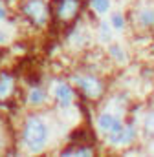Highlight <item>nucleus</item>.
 <instances>
[{"label":"nucleus","instance_id":"obj_2","mask_svg":"<svg viewBox=\"0 0 154 157\" xmlns=\"http://www.w3.org/2000/svg\"><path fill=\"white\" fill-rule=\"evenodd\" d=\"M79 0H59V4L55 6V15L59 20L68 22L72 18H75V15L79 13Z\"/></svg>","mask_w":154,"mask_h":157},{"label":"nucleus","instance_id":"obj_12","mask_svg":"<svg viewBox=\"0 0 154 157\" xmlns=\"http://www.w3.org/2000/svg\"><path fill=\"white\" fill-rule=\"evenodd\" d=\"M112 22H114L116 28H123V17H121L119 13H116L114 17H112Z\"/></svg>","mask_w":154,"mask_h":157},{"label":"nucleus","instance_id":"obj_10","mask_svg":"<svg viewBox=\"0 0 154 157\" xmlns=\"http://www.w3.org/2000/svg\"><path fill=\"white\" fill-rule=\"evenodd\" d=\"M28 101H30L31 104H40V102L44 101V93H42V90H33V91L30 93Z\"/></svg>","mask_w":154,"mask_h":157},{"label":"nucleus","instance_id":"obj_7","mask_svg":"<svg viewBox=\"0 0 154 157\" xmlns=\"http://www.w3.org/2000/svg\"><path fill=\"white\" fill-rule=\"evenodd\" d=\"M55 97H57V101H59L63 106H68V104L72 102L74 93H72V90H70L66 84H57V88H55Z\"/></svg>","mask_w":154,"mask_h":157},{"label":"nucleus","instance_id":"obj_1","mask_svg":"<svg viewBox=\"0 0 154 157\" xmlns=\"http://www.w3.org/2000/svg\"><path fill=\"white\" fill-rule=\"evenodd\" d=\"M46 139H48L46 124L38 117H30L26 121V128H24V141L28 148L31 152H40L46 144Z\"/></svg>","mask_w":154,"mask_h":157},{"label":"nucleus","instance_id":"obj_14","mask_svg":"<svg viewBox=\"0 0 154 157\" xmlns=\"http://www.w3.org/2000/svg\"><path fill=\"white\" fill-rule=\"evenodd\" d=\"M147 130H149L151 133H154V113H151V115L147 117Z\"/></svg>","mask_w":154,"mask_h":157},{"label":"nucleus","instance_id":"obj_9","mask_svg":"<svg viewBox=\"0 0 154 157\" xmlns=\"http://www.w3.org/2000/svg\"><path fill=\"white\" fill-rule=\"evenodd\" d=\"M140 22L145 26H152L154 24V9H143L140 13Z\"/></svg>","mask_w":154,"mask_h":157},{"label":"nucleus","instance_id":"obj_8","mask_svg":"<svg viewBox=\"0 0 154 157\" xmlns=\"http://www.w3.org/2000/svg\"><path fill=\"white\" fill-rule=\"evenodd\" d=\"M11 88H13V78L7 77V75L0 77V99H4L11 91Z\"/></svg>","mask_w":154,"mask_h":157},{"label":"nucleus","instance_id":"obj_4","mask_svg":"<svg viewBox=\"0 0 154 157\" xmlns=\"http://www.w3.org/2000/svg\"><path fill=\"white\" fill-rule=\"evenodd\" d=\"M24 11H26V15H28L30 18H33L35 24H44V20H46V6H44L42 2H38V0L30 2V4L24 7Z\"/></svg>","mask_w":154,"mask_h":157},{"label":"nucleus","instance_id":"obj_17","mask_svg":"<svg viewBox=\"0 0 154 157\" xmlns=\"http://www.w3.org/2000/svg\"><path fill=\"white\" fill-rule=\"evenodd\" d=\"M0 42H4V33H0Z\"/></svg>","mask_w":154,"mask_h":157},{"label":"nucleus","instance_id":"obj_5","mask_svg":"<svg viewBox=\"0 0 154 157\" xmlns=\"http://www.w3.org/2000/svg\"><path fill=\"white\" fill-rule=\"evenodd\" d=\"M132 137H134V128L132 126H125V128L117 130L116 133H110L108 135V141L114 143V144H127Z\"/></svg>","mask_w":154,"mask_h":157},{"label":"nucleus","instance_id":"obj_13","mask_svg":"<svg viewBox=\"0 0 154 157\" xmlns=\"http://www.w3.org/2000/svg\"><path fill=\"white\" fill-rule=\"evenodd\" d=\"M72 154L74 155H92V150L90 148H79V150H74Z\"/></svg>","mask_w":154,"mask_h":157},{"label":"nucleus","instance_id":"obj_3","mask_svg":"<svg viewBox=\"0 0 154 157\" xmlns=\"http://www.w3.org/2000/svg\"><path fill=\"white\" fill-rule=\"evenodd\" d=\"M77 84H79L81 90H83L88 97H92V99H95V97L103 91L101 82L95 77H77Z\"/></svg>","mask_w":154,"mask_h":157},{"label":"nucleus","instance_id":"obj_15","mask_svg":"<svg viewBox=\"0 0 154 157\" xmlns=\"http://www.w3.org/2000/svg\"><path fill=\"white\" fill-rule=\"evenodd\" d=\"M110 51H112V55H114V57H117L119 60H123V55H121V49H119V48L112 46V48H110Z\"/></svg>","mask_w":154,"mask_h":157},{"label":"nucleus","instance_id":"obj_16","mask_svg":"<svg viewBox=\"0 0 154 157\" xmlns=\"http://www.w3.org/2000/svg\"><path fill=\"white\" fill-rule=\"evenodd\" d=\"M0 18H4V11H2V7H0Z\"/></svg>","mask_w":154,"mask_h":157},{"label":"nucleus","instance_id":"obj_11","mask_svg":"<svg viewBox=\"0 0 154 157\" xmlns=\"http://www.w3.org/2000/svg\"><path fill=\"white\" fill-rule=\"evenodd\" d=\"M108 6H110L108 0H92V7H94L95 11H99V13H105V11L108 9Z\"/></svg>","mask_w":154,"mask_h":157},{"label":"nucleus","instance_id":"obj_6","mask_svg":"<svg viewBox=\"0 0 154 157\" xmlns=\"http://www.w3.org/2000/svg\"><path fill=\"white\" fill-rule=\"evenodd\" d=\"M99 128L103 132H108V135H110V133H116L117 130H121L123 126H121V122L117 119H114L112 115H108V113H105V115L99 117Z\"/></svg>","mask_w":154,"mask_h":157}]
</instances>
